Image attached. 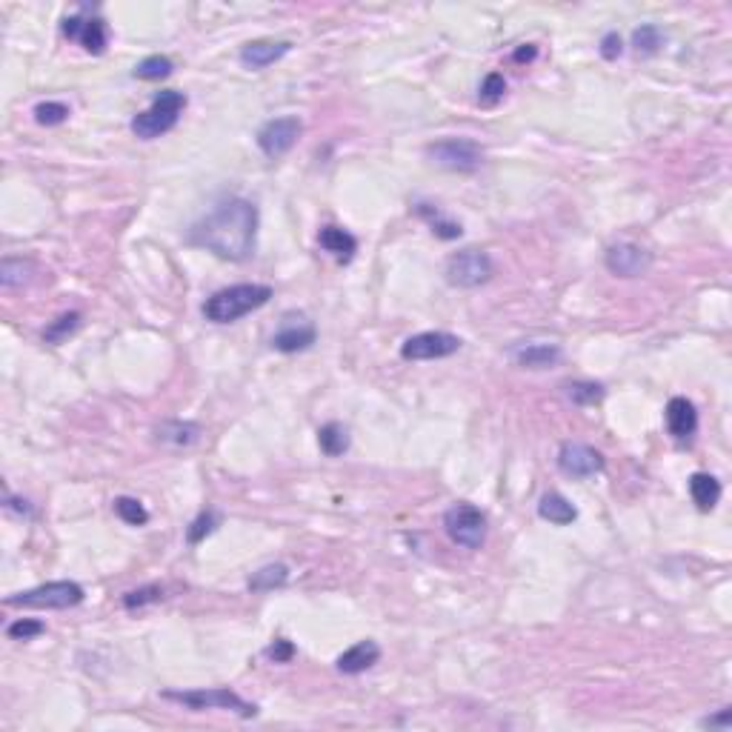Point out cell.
<instances>
[{
  "instance_id": "6da1fadb",
  "label": "cell",
  "mask_w": 732,
  "mask_h": 732,
  "mask_svg": "<svg viewBox=\"0 0 732 732\" xmlns=\"http://www.w3.org/2000/svg\"><path fill=\"white\" fill-rule=\"evenodd\" d=\"M257 238V207L247 198H229L218 203L207 218H200L189 240L195 247H203L207 252L224 257V261H247L255 252Z\"/></svg>"
},
{
  "instance_id": "7a4b0ae2",
  "label": "cell",
  "mask_w": 732,
  "mask_h": 732,
  "mask_svg": "<svg viewBox=\"0 0 732 732\" xmlns=\"http://www.w3.org/2000/svg\"><path fill=\"white\" fill-rule=\"evenodd\" d=\"M269 297H272V287H264V283H235V287H226L207 297L203 318L212 323H232L249 315V312L266 306Z\"/></svg>"
},
{
  "instance_id": "3957f363",
  "label": "cell",
  "mask_w": 732,
  "mask_h": 732,
  "mask_svg": "<svg viewBox=\"0 0 732 732\" xmlns=\"http://www.w3.org/2000/svg\"><path fill=\"white\" fill-rule=\"evenodd\" d=\"M186 106V94L178 92V89H164L152 101L146 112L134 115L132 118V134L141 141H155L160 134H167L175 124H178V118Z\"/></svg>"
},
{
  "instance_id": "277c9868",
  "label": "cell",
  "mask_w": 732,
  "mask_h": 732,
  "mask_svg": "<svg viewBox=\"0 0 732 732\" xmlns=\"http://www.w3.org/2000/svg\"><path fill=\"white\" fill-rule=\"evenodd\" d=\"M167 701H178L186 710H229L240 718H255L257 707L249 701H243L238 693H232L229 687H212V689H167Z\"/></svg>"
},
{
  "instance_id": "5b68a950",
  "label": "cell",
  "mask_w": 732,
  "mask_h": 732,
  "mask_svg": "<svg viewBox=\"0 0 732 732\" xmlns=\"http://www.w3.org/2000/svg\"><path fill=\"white\" fill-rule=\"evenodd\" d=\"M86 598V592L75 581H52L35 590H26L18 595H9L6 606H32V609H69Z\"/></svg>"
},
{
  "instance_id": "8992f818",
  "label": "cell",
  "mask_w": 732,
  "mask_h": 732,
  "mask_svg": "<svg viewBox=\"0 0 732 732\" xmlns=\"http://www.w3.org/2000/svg\"><path fill=\"white\" fill-rule=\"evenodd\" d=\"M443 530L452 544L464 549H481L486 541V515L472 504H455L443 512Z\"/></svg>"
},
{
  "instance_id": "52a82bcc",
  "label": "cell",
  "mask_w": 732,
  "mask_h": 732,
  "mask_svg": "<svg viewBox=\"0 0 732 732\" xmlns=\"http://www.w3.org/2000/svg\"><path fill=\"white\" fill-rule=\"evenodd\" d=\"M427 158L446 172H476L484 164V149L469 138H443L427 146Z\"/></svg>"
},
{
  "instance_id": "ba28073f",
  "label": "cell",
  "mask_w": 732,
  "mask_h": 732,
  "mask_svg": "<svg viewBox=\"0 0 732 732\" xmlns=\"http://www.w3.org/2000/svg\"><path fill=\"white\" fill-rule=\"evenodd\" d=\"M495 264L492 257L481 249H464L455 252L450 261H446V281L458 289H476L484 287L486 281L492 278Z\"/></svg>"
},
{
  "instance_id": "9c48e42d",
  "label": "cell",
  "mask_w": 732,
  "mask_h": 732,
  "mask_svg": "<svg viewBox=\"0 0 732 732\" xmlns=\"http://www.w3.org/2000/svg\"><path fill=\"white\" fill-rule=\"evenodd\" d=\"M460 349V338L452 332H421L406 338L401 346V355L406 361H438L450 358Z\"/></svg>"
},
{
  "instance_id": "30bf717a",
  "label": "cell",
  "mask_w": 732,
  "mask_h": 732,
  "mask_svg": "<svg viewBox=\"0 0 732 732\" xmlns=\"http://www.w3.org/2000/svg\"><path fill=\"white\" fill-rule=\"evenodd\" d=\"M301 132H304V126L297 118H275V120H266V124L257 129L255 141L266 158H281L297 143Z\"/></svg>"
},
{
  "instance_id": "8fae6325",
  "label": "cell",
  "mask_w": 732,
  "mask_h": 732,
  "mask_svg": "<svg viewBox=\"0 0 732 732\" xmlns=\"http://www.w3.org/2000/svg\"><path fill=\"white\" fill-rule=\"evenodd\" d=\"M558 469L569 478H592L604 472V455L590 443L566 441L558 450Z\"/></svg>"
},
{
  "instance_id": "7c38bea8",
  "label": "cell",
  "mask_w": 732,
  "mask_h": 732,
  "mask_svg": "<svg viewBox=\"0 0 732 732\" xmlns=\"http://www.w3.org/2000/svg\"><path fill=\"white\" fill-rule=\"evenodd\" d=\"M606 269L618 278H638L644 275L649 266H653V255H649L638 243L621 240L615 247L606 249Z\"/></svg>"
},
{
  "instance_id": "4fadbf2b",
  "label": "cell",
  "mask_w": 732,
  "mask_h": 732,
  "mask_svg": "<svg viewBox=\"0 0 732 732\" xmlns=\"http://www.w3.org/2000/svg\"><path fill=\"white\" fill-rule=\"evenodd\" d=\"M315 323L306 321L304 315H287L281 321V329L272 335V346L278 352H287V355H292V352H304L309 349L312 344H315Z\"/></svg>"
},
{
  "instance_id": "5bb4252c",
  "label": "cell",
  "mask_w": 732,
  "mask_h": 732,
  "mask_svg": "<svg viewBox=\"0 0 732 732\" xmlns=\"http://www.w3.org/2000/svg\"><path fill=\"white\" fill-rule=\"evenodd\" d=\"M61 29H63V35L69 37V40H77V44L84 46L89 55H103L106 40H110V35H106V23L101 18L72 15V18L63 20Z\"/></svg>"
},
{
  "instance_id": "9a60e30c",
  "label": "cell",
  "mask_w": 732,
  "mask_h": 732,
  "mask_svg": "<svg viewBox=\"0 0 732 732\" xmlns=\"http://www.w3.org/2000/svg\"><path fill=\"white\" fill-rule=\"evenodd\" d=\"M509 358L518 366H524V370H549V366L561 361V346L547 341H530V344L512 346Z\"/></svg>"
},
{
  "instance_id": "2e32d148",
  "label": "cell",
  "mask_w": 732,
  "mask_h": 732,
  "mask_svg": "<svg viewBox=\"0 0 732 732\" xmlns=\"http://www.w3.org/2000/svg\"><path fill=\"white\" fill-rule=\"evenodd\" d=\"M667 429L675 441H689L698 429V412L695 403L687 398H670L667 403Z\"/></svg>"
},
{
  "instance_id": "e0dca14e",
  "label": "cell",
  "mask_w": 732,
  "mask_h": 732,
  "mask_svg": "<svg viewBox=\"0 0 732 732\" xmlns=\"http://www.w3.org/2000/svg\"><path fill=\"white\" fill-rule=\"evenodd\" d=\"M289 46L292 44H287V40H252L240 49V63L247 69H266V66H272L287 55Z\"/></svg>"
},
{
  "instance_id": "ac0fdd59",
  "label": "cell",
  "mask_w": 732,
  "mask_h": 732,
  "mask_svg": "<svg viewBox=\"0 0 732 732\" xmlns=\"http://www.w3.org/2000/svg\"><path fill=\"white\" fill-rule=\"evenodd\" d=\"M378 658H381V647L375 641H358V644H352L346 653L338 655L335 667L346 675H358V672H366L370 667H375Z\"/></svg>"
},
{
  "instance_id": "d6986e66",
  "label": "cell",
  "mask_w": 732,
  "mask_h": 732,
  "mask_svg": "<svg viewBox=\"0 0 732 732\" xmlns=\"http://www.w3.org/2000/svg\"><path fill=\"white\" fill-rule=\"evenodd\" d=\"M318 240H321V247L327 249L338 264H349L352 257H355V252H358L355 235L346 232V229H341V226H323Z\"/></svg>"
},
{
  "instance_id": "ffe728a7",
  "label": "cell",
  "mask_w": 732,
  "mask_h": 732,
  "mask_svg": "<svg viewBox=\"0 0 732 732\" xmlns=\"http://www.w3.org/2000/svg\"><path fill=\"white\" fill-rule=\"evenodd\" d=\"M689 495L701 512H710L721 500V484L710 472H695V476H689Z\"/></svg>"
},
{
  "instance_id": "44dd1931",
  "label": "cell",
  "mask_w": 732,
  "mask_h": 732,
  "mask_svg": "<svg viewBox=\"0 0 732 732\" xmlns=\"http://www.w3.org/2000/svg\"><path fill=\"white\" fill-rule=\"evenodd\" d=\"M538 515L544 521L555 524V526H569L578 518V509L569 504L561 492H547L544 498L538 500Z\"/></svg>"
},
{
  "instance_id": "7402d4cb",
  "label": "cell",
  "mask_w": 732,
  "mask_h": 732,
  "mask_svg": "<svg viewBox=\"0 0 732 732\" xmlns=\"http://www.w3.org/2000/svg\"><path fill=\"white\" fill-rule=\"evenodd\" d=\"M287 581H289V566L287 564H269V566H261L249 578V590L252 592H272V590L287 587Z\"/></svg>"
},
{
  "instance_id": "603a6c76",
  "label": "cell",
  "mask_w": 732,
  "mask_h": 732,
  "mask_svg": "<svg viewBox=\"0 0 732 732\" xmlns=\"http://www.w3.org/2000/svg\"><path fill=\"white\" fill-rule=\"evenodd\" d=\"M415 212L421 215V218L432 226V232H435L438 238H443V240H455V238H460V232H464L460 224H455L452 218L441 215L438 207H432V203H418Z\"/></svg>"
},
{
  "instance_id": "cb8c5ba5",
  "label": "cell",
  "mask_w": 732,
  "mask_h": 732,
  "mask_svg": "<svg viewBox=\"0 0 732 732\" xmlns=\"http://www.w3.org/2000/svg\"><path fill=\"white\" fill-rule=\"evenodd\" d=\"M158 441L172 443V446H192L200 441V427L183 424V421H167L158 427Z\"/></svg>"
},
{
  "instance_id": "d4e9b609",
  "label": "cell",
  "mask_w": 732,
  "mask_h": 732,
  "mask_svg": "<svg viewBox=\"0 0 732 732\" xmlns=\"http://www.w3.org/2000/svg\"><path fill=\"white\" fill-rule=\"evenodd\" d=\"M318 443H321L323 455L338 458V455H344L349 450V432H346V427L329 421V424H323L318 429Z\"/></svg>"
},
{
  "instance_id": "484cf974",
  "label": "cell",
  "mask_w": 732,
  "mask_h": 732,
  "mask_svg": "<svg viewBox=\"0 0 732 732\" xmlns=\"http://www.w3.org/2000/svg\"><path fill=\"white\" fill-rule=\"evenodd\" d=\"M32 272L35 266L29 261H23V257H6V261L0 264V287L4 289L23 287V283L32 281Z\"/></svg>"
},
{
  "instance_id": "4316f807",
  "label": "cell",
  "mask_w": 732,
  "mask_h": 732,
  "mask_svg": "<svg viewBox=\"0 0 732 732\" xmlns=\"http://www.w3.org/2000/svg\"><path fill=\"white\" fill-rule=\"evenodd\" d=\"M564 395L578 403V406H592V403H598L606 392L601 384H592V381H573V384H564Z\"/></svg>"
},
{
  "instance_id": "83f0119b",
  "label": "cell",
  "mask_w": 732,
  "mask_h": 732,
  "mask_svg": "<svg viewBox=\"0 0 732 732\" xmlns=\"http://www.w3.org/2000/svg\"><path fill=\"white\" fill-rule=\"evenodd\" d=\"M175 72V63L167 55H149L134 66V77L141 80H164Z\"/></svg>"
},
{
  "instance_id": "f1b7e54d",
  "label": "cell",
  "mask_w": 732,
  "mask_h": 732,
  "mask_svg": "<svg viewBox=\"0 0 732 732\" xmlns=\"http://www.w3.org/2000/svg\"><path fill=\"white\" fill-rule=\"evenodd\" d=\"M632 46H635L638 55H655V52L663 46V32L653 23L638 26V29L632 32Z\"/></svg>"
},
{
  "instance_id": "f546056e",
  "label": "cell",
  "mask_w": 732,
  "mask_h": 732,
  "mask_svg": "<svg viewBox=\"0 0 732 732\" xmlns=\"http://www.w3.org/2000/svg\"><path fill=\"white\" fill-rule=\"evenodd\" d=\"M80 327V312H63L58 321H52L49 327L44 329V341L49 344H61L66 341L75 329Z\"/></svg>"
},
{
  "instance_id": "4dcf8cb0",
  "label": "cell",
  "mask_w": 732,
  "mask_h": 732,
  "mask_svg": "<svg viewBox=\"0 0 732 732\" xmlns=\"http://www.w3.org/2000/svg\"><path fill=\"white\" fill-rule=\"evenodd\" d=\"M115 512H118V518L124 521V524H129V526H143L149 521V512L143 509L141 500L138 498H129V495L115 498Z\"/></svg>"
},
{
  "instance_id": "1f68e13d",
  "label": "cell",
  "mask_w": 732,
  "mask_h": 732,
  "mask_svg": "<svg viewBox=\"0 0 732 732\" xmlns=\"http://www.w3.org/2000/svg\"><path fill=\"white\" fill-rule=\"evenodd\" d=\"M218 524H221V515L215 512V509H207V512H200L198 518L189 524V530H186V541L189 544H200L203 538L212 535L215 530H218Z\"/></svg>"
},
{
  "instance_id": "d6a6232c",
  "label": "cell",
  "mask_w": 732,
  "mask_h": 732,
  "mask_svg": "<svg viewBox=\"0 0 732 732\" xmlns=\"http://www.w3.org/2000/svg\"><path fill=\"white\" fill-rule=\"evenodd\" d=\"M66 118H69V106L61 101H46L35 106V120L40 126H58Z\"/></svg>"
},
{
  "instance_id": "836d02e7",
  "label": "cell",
  "mask_w": 732,
  "mask_h": 732,
  "mask_svg": "<svg viewBox=\"0 0 732 732\" xmlns=\"http://www.w3.org/2000/svg\"><path fill=\"white\" fill-rule=\"evenodd\" d=\"M504 92H507V80H504V75H500V72H492V75H486V77H484L478 101H481L484 106H495L500 98H504Z\"/></svg>"
},
{
  "instance_id": "e575fe53",
  "label": "cell",
  "mask_w": 732,
  "mask_h": 732,
  "mask_svg": "<svg viewBox=\"0 0 732 732\" xmlns=\"http://www.w3.org/2000/svg\"><path fill=\"white\" fill-rule=\"evenodd\" d=\"M160 598H164V590L160 587H141V590H132L124 595V606L126 609H141L146 604H158Z\"/></svg>"
},
{
  "instance_id": "d590c367",
  "label": "cell",
  "mask_w": 732,
  "mask_h": 732,
  "mask_svg": "<svg viewBox=\"0 0 732 732\" xmlns=\"http://www.w3.org/2000/svg\"><path fill=\"white\" fill-rule=\"evenodd\" d=\"M44 630H46V627H44L40 621L20 618V621H15V623H9L6 635H9V638H15V641H29V638H35V635H40Z\"/></svg>"
},
{
  "instance_id": "8d00e7d4",
  "label": "cell",
  "mask_w": 732,
  "mask_h": 732,
  "mask_svg": "<svg viewBox=\"0 0 732 732\" xmlns=\"http://www.w3.org/2000/svg\"><path fill=\"white\" fill-rule=\"evenodd\" d=\"M621 52H623V40L618 32H606L601 37V58L604 61H618L621 58Z\"/></svg>"
},
{
  "instance_id": "74e56055",
  "label": "cell",
  "mask_w": 732,
  "mask_h": 732,
  "mask_svg": "<svg viewBox=\"0 0 732 732\" xmlns=\"http://www.w3.org/2000/svg\"><path fill=\"white\" fill-rule=\"evenodd\" d=\"M266 655L272 658L275 663H287V661L295 658V644L287 641V638H278L275 644H269V647H266Z\"/></svg>"
},
{
  "instance_id": "f35d334b",
  "label": "cell",
  "mask_w": 732,
  "mask_h": 732,
  "mask_svg": "<svg viewBox=\"0 0 732 732\" xmlns=\"http://www.w3.org/2000/svg\"><path fill=\"white\" fill-rule=\"evenodd\" d=\"M704 727H710V729H715V727H718V729H729V727H732V710L724 707L718 715L707 718V721H704Z\"/></svg>"
},
{
  "instance_id": "ab89813d",
  "label": "cell",
  "mask_w": 732,
  "mask_h": 732,
  "mask_svg": "<svg viewBox=\"0 0 732 732\" xmlns=\"http://www.w3.org/2000/svg\"><path fill=\"white\" fill-rule=\"evenodd\" d=\"M535 55H538V49H535L533 44H526V46H521L518 52H515L512 61H515V63H524V61H535Z\"/></svg>"
}]
</instances>
